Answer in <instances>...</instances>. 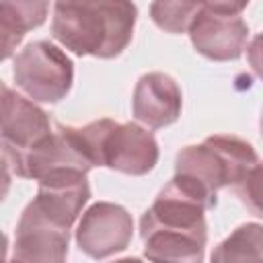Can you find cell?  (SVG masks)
I'll return each instance as SVG.
<instances>
[{"label": "cell", "mask_w": 263, "mask_h": 263, "mask_svg": "<svg viewBox=\"0 0 263 263\" xmlns=\"http://www.w3.org/2000/svg\"><path fill=\"white\" fill-rule=\"evenodd\" d=\"M216 199L181 175H175L142 214L144 257L152 261L201 263L208 245L205 212Z\"/></svg>", "instance_id": "6da1fadb"}, {"label": "cell", "mask_w": 263, "mask_h": 263, "mask_svg": "<svg viewBox=\"0 0 263 263\" xmlns=\"http://www.w3.org/2000/svg\"><path fill=\"white\" fill-rule=\"evenodd\" d=\"M70 134L92 166H107L123 175H148L158 162V144L150 127L117 123L109 117L90 121Z\"/></svg>", "instance_id": "3957f363"}, {"label": "cell", "mask_w": 263, "mask_h": 263, "mask_svg": "<svg viewBox=\"0 0 263 263\" xmlns=\"http://www.w3.org/2000/svg\"><path fill=\"white\" fill-rule=\"evenodd\" d=\"M201 10H210L216 14H226V16H236L240 14L249 0H193Z\"/></svg>", "instance_id": "2e32d148"}, {"label": "cell", "mask_w": 263, "mask_h": 263, "mask_svg": "<svg viewBox=\"0 0 263 263\" xmlns=\"http://www.w3.org/2000/svg\"><path fill=\"white\" fill-rule=\"evenodd\" d=\"M12 76L35 103H60L72 88L74 64L58 45L39 39L14 55Z\"/></svg>", "instance_id": "5b68a950"}, {"label": "cell", "mask_w": 263, "mask_h": 263, "mask_svg": "<svg viewBox=\"0 0 263 263\" xmlns=\"http://www.w3.org/2000/svg\"><path fill=\"white\" fill-rule=\"evenodd\" d=\"M247 60L251 70L263 80V33H259L257 37H253V41L247 47Z\"/></svg>", "instance_id": "e0dca14e"}, {"label": "cell", "mask_w": 263, "mask_h": 263, "mask_svg": "<svg viewBox=\"0 0 263 263\" xmlns=\"http://www.w3.org/2000/svg\"><path fill=\"white\" fill-rule=\"evenodd\" d=\"M136 21L132 0H53L51 35L76 55L111 60L132 43Z\"/></svg>", "instance_id": "7a4b0ae2"}, {"label": "cell", "mask_w": 263, "mask_h": 263, "mask_svg": "<svg viewBox=\"0 0 263 263\" xmlns=\"http://www.w3.org/2000/svg\"><path fill=\"white\" fill-rule=\"evenodd\" d=\"M2 90V160L6 166L14 164L23 154L39 146L45 138L53 134L47 113L35 105L33 99H27L6 84Z\"/></svg>", "instance_id": "8992f818"}, {"label": "cell", "mask_w": 263, "mask_h": 263, "mask_svg": "<svg viewBox=\"0 0 263 263\" xmlns=\"http://www.w3.org/2000/svg\"><path fill=\"white\" fill-rule=\"evenodd\" d=\"M183 109V95L179 84L162 72L142 74L132 97L134 117L150 129H162L175 123Z\"/></svg>", "instance_id": "8fae6325"}, {"label": "cell", "mask_w": 263, "mask_h": 263, "mask_svg": "<svg viewBox=\"0 0 263 263\" xmlns=\"http://www.w3.org/2000/svg\"><path fill=\"white\" fill-rule=\"evenodd\" d=\"M134 236L132 214L117 203L97 201L80 218L76 245L92 259H107L125 251Z\"/></svg>", "instance_id": "52a82bcc"}, {"label": "cell", "mask_w": 263, "mask_h": 263, "mask_svg": "<svg viewBox=\"0 0 263 263\" xmlns=\"http://www.w3.org/2000/svg\"><path fill=\"white\" fill-rule=\"evenodd\" d=\"M259 129H261V138H263V113H261V119H259Z\"/></svg>", "instance_id": "ac0fdd59"}, {"label": "cell", "mask_w": 263, "mask_h": 263, "mask_svg": "<svg viewBox=\"0 0 263 263\" xmlns=\"http://www.w3.org/2000/svg\"><path fill=\"white\" fill-rule=\"evenodd\" d=\"M259 160L255 148L230 134L208 136L201 144L185 146L175 158V175L195 183L203 193H216L228 185H236L249 168Z\"/></svg>", "instance_id": "277c9868"}, {"label": "cell", "mask_w": 263, "mask_h": 263, "mask_svg": "<svg viewBox=\"0 0 263 263\" xmlns=\"http://www.w3.org/2000/svg\"><path fill=\"white\" fill-rule=\"evenodd\" d=\"M216 263L232 261H263V224H240L230 236H226L212 253Z\"/></svg>", "instance_id": "4fadbf2b"}, {"label": "cell", "mask_w": 263, "mask_h": 263, "mask_svg": "<svg viewBox=\"0 0 263 263\" xmlns=\"http://www.w3.org/2000/svg\"><path fill=\"white\" fill-rule=\"evenodd\" d=\"M187 33L199 55L212 62H230L242 55L249 39V25L240 14L226 16L199 10Z\"/></svg>", "instance_id": "9c48e42d"}, {"label": "cell", "mask_w": 263, "mask_h": 263, "mask_svg": "<svg viewBox=\"0 0 263 263\" xmlns=\"http://www.w3.org/2000/svg\"><path fill=\"white\" fill-rule=\"evenodd\" d=\"M201 8L193 0H152L150 18L164 33H187Z\"/></svg>", "instance_id": "5bb4252c"}, {"label": "cell", "mask_w": 263, "mask_h": 263, "mask_svg": "<svg viewBox=\"0 0 263 263\" xmlns=\"http://www.w3.org/2000/svg\"><path fill=\"white\" fill-rule=\"evenodd\" d=\"M37 183L39 189L33 197V203L55 222L72 228L82 208L90 199L86 173L76 168H62L41 177Z\"/></svg>", "instance_id": "30bf717a"}, {"label": "cell", "mask_w": 263, "mask_h": 263, "mask_svg": "<svg viewBox=\"0 0 263 263\" xmlns=\"http://www.w3.org/2000/svg\"><path fill=\"white\" fill-rule=\"evenodd\" d=\"M49 12V0H0L2 58L8 60L23 37L41 27Z\"/></svg>", "instance_id": "7c38bea8"}, {"label": "cell", "mask_w": 263, "mask_h": 263, "mask_svg": "<svg viewBox=\"0 0 263 263\" xmlns=\"http://www.w3.org/2000/svg\"><path fill=\"white\" fill-rule=\"evenodd\" d=\"M70 228L43 214L33 201L23 210L16 234L12 259L16 261H39V263H62L68 257Z\"/></svg>", "instance_id": "ba28073f"}, {"label": "cell", "mask_w": 263, "mask_h": 263, "mask_svg": "<svg viewBox=\"0 0 263 263\" xmlns=\"http://www.w3.org/2000/svg\"><path fill=\"white\" fill-rule=\"evenodd\" d=\"M234 191L253 216L263 218V160H257L249 168V173L234 185Z\"/></svg>", "instance_id": "9a60e30c"}]
</instances>
